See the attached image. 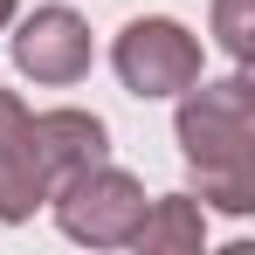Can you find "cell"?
<instances>
[{
    "mask_svg": "<svg viewBox=\"0 0 255 255\" xmlns=\"http://www.w3.org/2000/svg\"><path fill=\"white\" fill-rule=\"evenodd\" d=\"M104 159V125L83 111H28L0 90V221H28L48 193Z\"/></svg>",
    "mask_w": 255,
    "mask_h": 255,
    "instance_id": "1",
    "label": "cell"
},
{
    "mask_svg": "<svg viewBox=\"0 0 255 255\" xmlns=\"http://www.w3.org/2000/svg\"><path fill=\"white\" fill-rule=\"evenodd\" d=\"M179 145L200 172L214 207L242 214L255 207V104H249V83L228 76V83H193L186 90V111H179Z\"/></svg>",
    "mask_w": 255,
    "mask_h": 255,
    "instance_id": "2",
    "label": "cell"
},
{
    "mask_svg": "<svg viewBox=\"0 0 255 255\" xmlns=\"http://www.w3.org/2000/svg\"><path fill=\"white\" fill-rule=\"evenodd\" d=\"M55 221L76 235V242H131L138 235V221H145V193H138V179L131 172H118V166H83V172H69L55 193Z\"/></svg>",
    "mask_w": 255,
    "mask_h": 255,
    "instance_id": "3",
    "label": "cell"
},
{
    "mask_svg": "<svg viewBox=\"0 0 255 255\" xmlns=\"http://www.w3.org/2000/svg\"><path fill=\"white\" fill-rule=\"evenodd\" d=\"M111 62H118L125 90H138V97H179V90L200 83V42L166 14L131 21L118 35V48H111Z\"/></svg>",
    "mask_w": 255,
    "mask_h": 255,
    "instance_id": "4",
    "label": "cell"
},
{
    "mask_svg": "<svg viewBox=\"0 0 255 255\" xmlns=\"http://www.w3.org/2000/svg\"><path fill=\"white\" fill-rule=\"evenodd\" d=\"M14 62H21V76H35V83H76L90 69L83 14H69V7H35V14L21 21V35H14Z\"/></svg>",
    "mask_w": 255,
    "mask_h": 255,
    "instance_id": "5",
    "label": "cell"
},
{
    "mask_svg": "<svg viewBox=\"0 0 255 255\" xmlns=\"http://www.w3.org/2000/svg\"><path fill=\"white\" fill-rule=\"evenodd\" d=\"M131 242H145V249H193V242H200V207H193L186 193H172L159 207H145V221H138Z\"/></svg>",
    "mask_w": 255,
    "mask_h": 255,
    "instance_id": "6",
    "label": "cell"
},
{
    "mask_svg": "<svg viewBox=\"0 0 255 255\" xmlns=\"http://www.w3.org/2000/svg\"><path fill=\"white\" fill-rule=\"evenodd\" d=\"M242 7H249V0H221V42H228V55H249V28H242Z\"/></svg>",
    "mask_w": 255,
    "mask_h": 255,
    "instance_id": "7",
    "label": "cell"
},
{
    "mask_svg": "<svg viewBox=\"0 0 255 255\" xmlns=\"http://www.w3.org/2000/svg\"><path fill=\"white\" fill-rule=\"evenodd\" d=\"M7 21H14V0H0V28H7Z\"/></svg>",
    "mask_w": 255,
    "mask_h": 255,
    "instance_id": "8",
    "label": "cell"
}]
</instances>
